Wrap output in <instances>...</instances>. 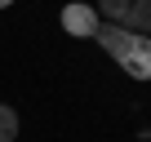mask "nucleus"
<instances>
[{
  "mask_svg": "<svg viewBox=\"0 0 151 142\" xmlns=\"http://www.w3.org/2000/svg\"><path fill=\"white\" fill-rule=\"evenodd\" d=\"M93 40L129 71L133 80H151V36H138V31H129L120 22H98Z\"/></svg>",
  "mask_w": 151,
  "mask_h": 142,
  "instance_id": "f257e3e1",
  "label": "nucleus"
},
{
  "mask_svg": "<svg viewBox=\"0 0 151 142\" xmlns=\"http://www.w3.org/2000/svg\"><path fill=\"white\" fill-rule=\"evenodd\" d=\"M98 22H102V18L93 14V5H85V0H71V5L62 9V31L76 36V40H93Z\"/></svg>",
  "mask_w": 151,
  "mask_h": 142,
  "instance_id": "f03ea898",
  "label": "nucleus"
},
{
  "mask_svg": "<svg viewBox=\"0 0 151 142\" xmlns=\"http://www.w3.org/2000/svg\"><path fill=\"white\" fill-rule=\"evenodd\" d=\"M124 22H129V31L151 36V0H133V5H129V14H124Z\"/></svg>",
  "mask_w": 151,
  "mask_h": 142,
  "instance_id": "7ed1b4c3",
  "label": "nucleus"
},
{
  "mask_svg": "<svg viewBox=\"0 0 151 142\" xmlns=\"http://www.w3.org/2000/svg\"><path fill=\"white\" fill-rule=\"evenodd\" d=\"M129 5H133V0H98V5H93V14H98V18H107V22H120V27H124Z\"/></svg>",
  "mask_w": 151,
  "mask_h": 142,
  "instance_id": "20e7f679",
  "label": "nucleus"
},
{
  "mask_svg": "<svg viewBox=\"0 0 151 142\" xmlns=\"http://www.w3.org/2000/svg\"><path fill=\"white\" fill-rule=\"evenodd\" d=\"M14 138H18V111L0 107V142H14Z\"/></svg>",
  "mask_w": 151,
  "mask_h": 142,
  "instance_id": "39448f33",
  "label": "nucleus"
},
{
  "mask_svg": "<svg viewBox=\"0 0 151 142\" xmlns=\"http://www.w3.org/2000/svg\"><path fill=\"white\" fill-rule=\"evenodd\" d=\"M9 5H14V0H0V9H9Z\"/></svg>",
  "mask_w": 151,
  "mask_h": 142,
  "instance_id": "423d86ee",
  "label": "nucleus"
}]
</instances>
